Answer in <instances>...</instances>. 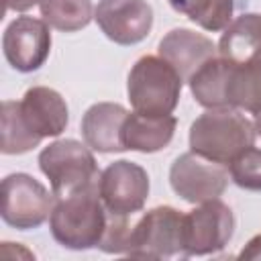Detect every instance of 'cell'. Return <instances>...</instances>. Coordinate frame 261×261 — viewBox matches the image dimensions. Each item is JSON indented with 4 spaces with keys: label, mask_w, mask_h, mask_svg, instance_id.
I'll list each match as a JSON object with an SVG mask.
<instances>
[{
    "label": "cell",
    "mask_w": 261,
    "mask_h": 261,
    "mask_svg": "<svg viewBox=\"0 0 261 261\" xmlns=\"http://www.w3.org/2000/svg\"><path fill=\"white\" fill-rule=\"evenodd\" d=\"M255 139V124L237 108H208L190 126V149L222 165H230Z\"/></svg>",
    "instance_id": "1"
},
{
    "label": "cell",
    "mask_w": 261,
    "mask_h": 261,
    "mask_svg": "<svg viewBox=\"0 0 261 261\" xmlns=\"http://www.w3.org/2000/svg\"><path fill=\"white\" fill-rule=\"evenodd\" d=\"M106 222L108 210L100 198L98 186L57 200L49 216L53 239L71 251H88L98 247L104 237Z\"/></svg>",
    "instance_id": "2"
},
{
    "label": "cell",
    "mask_w": 261,
    "mask_h": 261,
    "mask_svg": "<svg viewBox=\"0 0 261 261\" xmlns=\"http://www.w3.org/2000/svg\"><path fill=\"white\" fill-rule=\"evenodd\" d=\"M181 86L184 80L163 57L143 55L128 71L126 94L135 112L165 116L175 110Z\"/></svg>",
    "instance_id": "3"
},
{
    "label": "cell",
    "mask_w": 261,
    "mask_h": 261,
    "mask_svg": "<svg viewBox=\"0 0 261 261\" xmlns=\"http://www.w3.org/2000/svg\"><path fill=\"white\" fill-rule=\"evenodd\" d=\"M39 167L57 200L94 188L100 181L94 153L75 139H59L47 145L39 153Z\"/></svg>",
    "instance_id": "4"
},
{
    "label": "cell",
    "mask_w": 261,
    "mask_h": 261,
    "mask_svg": "<svg viewBox=\"0 0 261 261\" xmlns=\"http://www.w3.org/2000/svg\"><path fill=\"white\" fill-rule=\"evenodd\" d=\"M126 255L139 259H186L184 214L173 206H157L145 212L130 228Z\"/></svg>",
    "instance_id": "5"
},
{
    "label": "cell",
    "mask_w": 261,
    "mask_h": 261,
    "mask_svg": "<svg viewBox=\"0 0 261 261\" xmlns=\"http://www.w3.org/2000/svg\"><path fill=\"white\" fill-rule=\"evenodd\" d=\"M53 192L29 173H10L2 179L0 214L2 220L18 230L41 226L53 210Z\"/></svg>",
    "instance_id": "6"
},
{
    "label": "cell",
    "mask_w": 261,
    "mask_h": 261,
    "mask_svg": "<svg viewBox=\"0 0 261 261\" xmlns=\"http://www.w3.org/2000/svg\"><path fill=\"white\" fill-rule=\"evenodd\" d=\"M234 232V214L218 198L184 214V249L188 257L222 251Z\"/></svg>",
    "instance_id": "7"
},
{
    "label": "cell",
    "mask_w": 261,
    "mask_h": 261,
    "mask_svg": "<svg viewBox=\"0 0 261 261\" xmlns=\"http://www.w3.org/2000/svg\"><path fill=\"white\" fill-rule=\"evenodd\" d=\"M171 190L190 204L220 198L228 186V169L194 151L181 153L169 167Z\"/></svg>",
    "instance_id": "8"
},
{
    "label": "cell",
    "mask_w": 261,
    "mask_h": 261,
    "mask_svg": "<svg viewBox=\"0 0 261 261\" xmlns=\"http://www.w3.org/2000/svg\"><path fill=\"white\" fill-rule=\"evenodd\" d=\"M98 190L108 212L133 216L149 198V175L139 163L118 159L100 173Z\"/></svg>",
    "instance_id": "9"
},
{
    "label": "cell",
    "mask_w": 261,
    "mask_h": 261,
    "mask_svg": "<svg viewBox=\"0 0 261 261\" xmlns=\"http://www.w3.org/2000/svg\"><path fill=\"white\" fill-rule=\"evenodd\" d=\"M2 51L8 65L20 73L37 71L51 53V33L43 18L16 16L2 35Z\"/></svg>",
    "instance_id": "10"
},
{
    "label": "cell",
    "mask_w": 261,
    "mask_h": 261,
    "mask_svg": "<svg viewBox=\"0 0 261 261\" xmlns=\"http://www.w3.org/2000/svg\"><path fill=\"white\" fill-rule=\"evenodd\" d=\"M100 31L116 45H137L153 29V8L147 0H100L94 12Z\"/></svg>",
    "instance_id": "11"
},
{
    "label": "cell",
    "mask_w": 261,
    "mask_h": 261,
    "mask_svg": "<svg viewBox=\"0 0 261 261\" xmlns=\"http://www.w3.org/2000/svg\"><path fill=\"white\" fill-rule=\"evenodd\" d=\"M27 126L41 139L59 137L69 122V110L63 96L47 86H33L18 102Z\"/></svg>",
    "instance_id": "12"
},
{
    "label": "cell",
    "mask_w": 261,
    "mask_h": 261,
    "mask_svg": "<svg viewBox=\"0 0 261 261\" xmlns=\"http://www.w3.org/2000/svg\"><path fill=\"white\" fill-rule=\"evenodd\" d=\"M159 57H163L184 82H188L194 71L208 59L216 57L218 47L202 33L190 29H171L159 41Z\"/></svg>",
    "instance_id": "13"
},
{
    "label": "cell",
    "mask_w": 261,
    "mask_h": 261,
    "mask_svg": "<svg viewBox=\"0 0 261 261\" xmlns=\"http://www.w3.org/2000/svg\"><path fill=\"white\" fill-rule=\"evenodd\" d=\"M126 108L116 102H96L82 116L84 143L98 153H120L126 151L122 145V124Z\"/></svg>",
    "instance_id": "14"
},
{
    "label": "cell",
    "mask_w": 261,
    "mask_h": 261,
    "mask_svg": "<svg viewBox=\"0 0 261 261\" xmlns=\"http://www.w3.org/2000/svg\"><path fill=\"white\" fill-rule=\"evenodd\" d=\"M175 126L177 120L173 114L147 116L139 112H128L122 124V145L124 149L139 153H157L171 143Z\"/></svg>",
    "instance_id": "15"
},
{
    "label": "cell",
    "mask_w": 261,
    "mask_h": 261,
    "mask_svg": "<svg viewBox=\"0 0 261 261\" xmlns=\"http://www.w3.org/2000/svg\"><path fill=\"white\" fill-rule=\"evenodd\" d=\"M232 61L224 57H212L200 65L188 80L194 100L204 108H230L228 82L232 73Z\"/></svg>",
    "instance_id": "16"
},
{
    "label": "cell",
    "mask_w": 261,
    "mask_h": 261,
    "mask_svg": "<svg viewBox=\"0 0 261 261\" xmlns=\"http://www.w3.org/2000/svg\"><path fill=\"white\" fill-rule=\"evenodd\" d=\"M259 47H261V14L245 12L234 20H230L228 27L224 29L218 41V55L232 63H243Z\"/></svg>",
    "instance_id": "17"
},
{
    "label": "cell",
    "mask_w": 261,
    "mask_h": 261,
    "mask_svg": "<svg viewBox=\"0 0 261 261\" xmlns=\"http://www.w3.org/2000/svg\"><path fill=\"white\" fill-rule=\"evenodd\" d=\"M228 104L257 114L261 110V47L243 63L232 65L228 82Z\"/></svg>",
    "instance_id": "18"
},
{
    "label": "cell",
    "mask_w": 261,
    "mask_h": 261,
    "mask_svg": "<svg viewBox=\"0 0 261 261\" xmlns=\"http://www.w3.org/2000/svg\"><path fill=\"white\" fill-rule=\"evenodd\" d=\"M43 20L61 33H75L86 29L94 18L92 0H41Z\"/></svg>",
    "instance_id": "19"
},
{
    "label": "cell",
    "mask_w": 261,
    "mask_h": 261,
    "mask_svg": "<svg viewBox=\"0 0 261 261\" xmlns=\"http://www.w3.org/2000/svg\"><path fill=\"white\" fill-rule=\"evenodd\" d=\"M169 6L188 16L200 29L218 33L228 27L234 12V0H167Z\"/></svg>",
    "instance_id": "20"
},
{
    "label": "cell",
    "mask_w": 261,
    "mask_h": 261,
    "mask_svg": "<svg viewBox=\"0 0 261 261\" xmlns=\"http://www.w3.org/2000/svg\"><path fill=\"white\" fill-rule=\"evenodd\" d=\"M2 124H0V151L4 155H20L27 151H33L35 147H39V143L43 141L39 135H35L22 114H20V106L14 100H4L2 102V116H0Z\"/></svg>",
    "instance_id": "21"
},
{
    "label": "cell",
    "mask_w": 261,
    "mask_h": 261,
    "mask_svg": "<svg viewBox=\"0 0 261 261\" xmlns=\"http://www.w3.org/2000/svg\"><path fill=\"white\" fill-rule=\"evenodd\" d=\"M230 179L249 192H261V149L249 147L230 161Z\"/></svg>",
    "instance_id": "22"
},
{
    "label": "cell",
    "mask_w": 261,
    "mask_h": 261,
    "mask_svg": "<svg viewBox=\"0 0 261 261\" xmlns=\"http://www.w3.org/2000/svg\"><path fill=\"white\" fill-rule=\"evenodd\" d=\"M130 224L128 216L108 212V222L102 241L98 243V249L110 255H126L128 251V237H130Z\"/></svg>",
    "instance_id": "23"
},
{
    "label": "cell",
    "mask_w": 261,
    "mask_h": 261,
    "mask_svg": "<svg viewBox=\"0 0 261 261\" xmlns=\"http://www.w3.org/2000/svg\"><path fill=\"white\" fill-rule=\"evenodd\" d=\"M239 259H261V234L253 237L245 247L243 251L237 255Z\"/></svg>",
    "instance_id": "24"
},
{
    "label": "cell",
    "mask_w": 261,
    "mask_h": 261,
    "mask_svg": "<svg viewBox=\"0 0 261 261\" xmlns=\"http://www.w3.org/2000/svg\"><path fill=\"white\" fill-rule=\"evenodd\" d=\"M37 4H41V0H4V8L14 12H27Z\"/></svg>",
    "instance_id": "25"
},
{
    "label": "cell",
    "mask_w": 261,
    "mask_h": 261,
    "mask_svg": "<svg viewBox=\"0 0 261 261\" xmlns=\"http://www.w3.org/2000/svg\"><path fill=\"white\" fill-rule=\"evenodd\" d=\"M253 124H255V130H257V137H261V110H259V112L255 114V122H253Z\"/></svg>",
    "instance_id": "26"
}]
</instances>
